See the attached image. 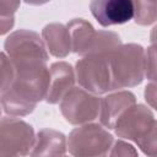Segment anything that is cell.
Wrapping results in <instances>:
<instances>
[{
  "label": "cell",
  "mask_w": 157,
  "mask_h": 157,
  "mask_svg": "<svg viewBox=\"0 0 157 157\" xmlns=\"http://www.w3.org/2000/svg\"><path fill=\"white\" fill-rule=\"evenodd\" d=\"M112 90L132 87L142 82L146 66V53L140 44L118 45L109 53Z\"/></svg>",
  "instance_id": "1"
},
{
  "label": "cell",
  "mask_w": 157,
  "mask_h": 157,
  "mask_svg": "<svg viewBox=\"0 0 157 157\" xmlns=\"http://www.w3.org/2000/svg\"><path fill=\"white\" fill-rule=\"evenodd\" d=\"M72 52L80 55L109 53L120 45V38L114 32L96 31L83 18H74L67 23Z\"/></svg>",
  "instance_id": "2"
},
{
  "label": "cell",
  "mask_w": 157,
  "mask_h": 157,
  "mask_svg": "<svg viewBox=\"0 0 157 157\" xmlns=\"http://www.w3.org/2000/svg\"><path fill=\"white\" fill-rule=\"evenodd\" d=\"M109 53L87 54L76 63V78L81 87L94 94L113 91Z\"/></svg>",
  "instance_id": "3"
},
{
  "label": "cell",
  "mask_w": 157,
  "mask_h": 157,
  "mask_svg": "<svg viewBox=\"0 0 157 157\" xmlns=\"http://www.w3.org/2000/svg\"><path fill=\"white\" fill-rule=\"evenodd\" d=\"M113 136L98 124L74 129L67 139L69 152L74 156H104L113 146Z\"/></svg>",
  "instance_id": "4"
},
{
  "label": "cell",
  "mask_w": 157,
  "mask_h": 157,
  "mask_svg": "<svg viewBox=\"0 0 157 157\" xmlns=\"http://www.w3.org/2000/svg\"><path fill=\"white\" fill-rule=\"evenodd\" d=\"M102 99L83 87H72L60 102V112L70 124H85L94 120L101 110Z\"/></svg>",
  "instance_id": "5"
},
{
  "label": "cell",
  "mask_w": 157,
  "mask_h": 157,
  "mask_svg": "<svg viewBox=\"0 0 157 157\" xmlns=\"http://www.w3.org/2000/svg\"><path fill=\"white\" fill-rule=\"evenodd\" d=\"M36 139L31 125L17 118L1 119L0 156H25L34 146Z\"/></svg>",
  "instance_id": "6"
},
{
  "label": "cell",
  "mask_w": 157,
  "mask_h": 157,
  "mask_svg": "<svg viewBox=\"0 0 157 157\" xmlns=\"http://www.w3.org/2000/svg\"><path fill=\"white\" fill-rule=\"evenodd\" d=\"M155 119L148 108L142 104H132L117 120L114 125L115 134L121 139L137 142L153 125Z\"/></svg>",
  "instance_id": "7"
},
{
  "label": "cell",
  "mask_w": 157,
  "mask_h": 157,
  "mask_svg": "<svg viewBox=\"0 0 157 157\" xmlns=\"http://www.w3.org/2000/svg\"><path fill=\"white\" fill-rule=\"evenodd\" d=\"M5 53L10 59L39 58L48 60L44 43L36 32L20 29L11 33L5 40Z\"/></svg>",
  "instance_id": "8"
},
{
  "label": "cell",
  "mask_w": 157,
  "mask_h": 157,
  "mask_svg": "<svg viewBox=\"0 0 157 157\" xmlns=\"http://www.w3.org/2000/svg\"><path fill=\"white\" fill-rule=\"evenodd\" d=\"M90 10L103 27L121 25L134 17V0H91Z\"/></svg>",
  "instance_id": "9"
},
{
  "label": "cell",
  "mask_w": 157,
  "mask_h": 157,
  "mask_svg": "<svg viewBox=\"0 0 157 157\" xmlns=\"http://www.w3.org/2000/svg\"><path fill=\"white\" fill-rule=\"evenodd\" d=\"M50 80L45 96L48 103H58L74 87L75 75L72 66L65 61H58L50 66Z\"/></svg>",
  "instance_id": "10"
},
{
  "label": "cell",
  "mask_w": 157,
  "mask_h": 157,
  "mask_svg": "<svg viewBox=\"0 0 157 157\" xmlns=\"http://www.w3.org/2000/svg\"><path fill=\"white\" fill-rule=\"evenodd\" d=\"M135 103V96L129 91H120L104 97L101 105V123L108 129H114L120 115Z\"/></svg>",
  "instance_id": "11"
},
{
  "label": "cell",
  "mask_w": 157,
  "mask_h": 157,
  "mask_svg": "<svg viewBox=\"0 0 157 157\" xmlns=\"http://www.w3.org/2000/svg\"><path fill=\"white\" fill-rule=\"evenodd\" d=\"M42 37L48 52L56 58L66 56L72 49L71 36L67 26L65 27L61 23L47 25L42 31Z\"/></svg>",
  "instance_id": "12"
},
{
  "label": "cell",
  "mask_w": 157,
  "mask_h": 157,
  "mask_svg": "<svg viewBox=\"0 0 157 157\" xmlns=\"http://www.w3.org/2000/svg\"><path fill=\"white\" fill-rule=\"evenodd\" d=\"M65 136L61 132L53 129H43L38 132L31 155L63 156L65 155Z\"/></svg>",
  "instance_id": "13"
},
{
  "label": "cell",
  "mask_w": 157,
  "mask_h": 157,
  "mask_svg": "<svg viewBox=\"0 0 157 157\" xmlns=\"http://www.w3.org/2000/svg\"><path fill=\"white\" fill-rule=\"evenodd\" d=\"M134 18L140 26L157 21V0H134Z\"/></svg>",
  "instance_id": "14"
},
{
  "label": "cell",
  "mask_w": 157,
  "mask_h": 157,
  "mask_svg": "<svg viewBox=\"0 0 157 157\" xmlns=\"http://www.w3.org/2000/svg\"><path fill=\"white\" fill-rule=\"evenodd\" d=\"M136 144L145 155L157 156V121L153 123V125L146 132V135L142 139H140Z\"/></svg>",
  "instance_id": "15"
},
{
  "label": "cell",
  "mask_w": 157,
  "mask_h": 157,
  "mask_svg": "<svg viewBox=\"0 0 157 157\" xmlns=\"http://www.w3.org/2000/svg\"><path fill=\"white\" fill-rule=\"evenodd\" d=\"M145 75L148 80L157 82V42L151 43L146 52Z\"/></svg>",
  "instance_id": "16"
},
{
  "label": "cell",
  "mask_w": 157,
  "mask_h": 157,
  "mask_svg": "<svg viewBox=\"0 0 157 157\" xmlns=\"http://www.w3.org/2000/svg\"><path fill=\"white\" fill-rule=\"evenodd\" d=\"M20 0H0L1 17H13V12L17 10Z\"/></svg>",
  "instance_id": "17"
},
{
  "label": "cell",
  "mask_w": 157,
  "mask_h": 157,
  "mask_svg": "<svg viewBox=\"0 0 157 157\" xmlns=\"http://www.w3.org/2000/svg\"><path fill=\"white\" fill-rule=\"evenodd\" d=\"M145 99L152 108L157 110V82H151L146 86Z\"/></svg>",
  "instance_id": "18"
},
{
  "label": "cell",
  "mask_w": 157,
  "mask_h": 157,
  "mask_svg": "<svg viewBox=\"0 0 157 157\" xmlns=\"http://www.w3.org/2000/svg\"><path fill=\"white\" fill-rule=\"evenodd\" d=\"M113 151L109 152V155H136V151L132 148L131 145L125 144L123 141H115L112 146Z\"/></svg>",
  "instance_id": "19"
},
{
  "label": "cell",
  "mask_w": 157,
  "mask_h": 157,
  "mask_svg": "<svg viewBox=\"0 0 157 157\" xmlns=\"http://www.w3.org/2000/svg\"><path fill=\"white\" fill-rule=\"evenodd\" d=\"M26 4H29V5H42V4H45L48 2L49 0H23Z\"/></svg>",
  "instance_id": "20"
},
{
  "label": "cell",
  "mask_w": 157,
  "mask_h": 157,
  "mask_svg": "<svg viewBox=\"0 0 157 157\" xmlns=\"http://www.w3.org/2000/svg\"><path fill=\"white\" fill-rule=\"evenodd\" d=\"M151 43H153V42H157V26H155L153 28H152V32H151Z\"/></svg>",
  "instance_id": "21"
}]
</instances>
